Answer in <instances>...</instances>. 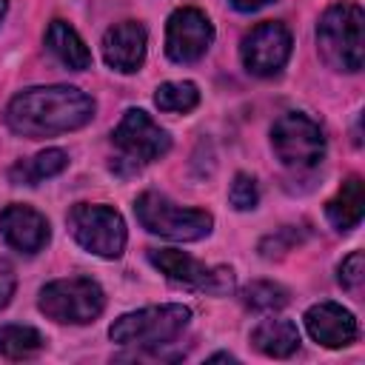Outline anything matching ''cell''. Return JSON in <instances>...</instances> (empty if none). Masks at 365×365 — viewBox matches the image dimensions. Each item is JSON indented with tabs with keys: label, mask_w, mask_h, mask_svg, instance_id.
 <instances>
[{
	"label": "cell",
	"mask_w": 365,
	"mask_h": 365,
	"mask_svg": "<svg viewBox=\"0 0 365 365\" xmlns=\"http://www.w3.org/2000/svg\"><path fill=\"white\" fill-rule=\"evenodd\" d=\"M43 334L31 325H0V359H29L43 348Z\"/></svg>",
	"instance_id": "d6986e66"
},
{
	"label": "cell",
	"mask_w": 365,
	"mask_h": 365,
	"mask_svg": "<svg viewBox=\"0 0 365 365\" xmlns=\"http://www.w3.org/2000/svg\"><path fill=\"white\" fill-rule=\"evenodd\" d=\"M268 3H274V0H231V6H234L237 11H259V9H265Z\"/></svg>",
	"instance_id": "484cf974"
},
{
	"label": "cell",
	"mask_w": 365,
	"mask_h": 365,
	"mask_svg": "<svg viewBox=\"0 0 365 365\" xmlns=\"http://www.w3.org/2000/svg\"><path fill=\"white\" fill-rule=\"evenodd\" d=\"M6 11H9V0H0V23H3V17H6Z\"/></svg>",
	"instance_id": "83f0119b"
},
{
	"label": "cell",
	"mask_w": 365,
	"mask_h": 365,
	"mask_svg": "<svg viewBox=\"0 0 365 365\" xmlns=\"http://www.w3.org/2000/svg\"><path fill=\"white\" fill-rule=\"evenodd\" d=\"M220 359H228V362H234V356H231V354H214V356H208V362H220Z\"/></svg>",
	"instance_id": "4316f807"
},
{
	"label": "cell",
	"mask_w": 365,
	"mask_h": 365,
	"mask_svg": "<svg viewBox=\"0 0 365 365\" xmlns=\"http://www.w3.org/2000/svg\"><path fill=\"white\" fill-rule=\"evenodd\" d=\"M240 299L245 308L268 314V311H279L288 305V291L271 279H254L240 291Z\"/></svg>",
	"instance_id": "44dd1931"
},
{
	"label": "cell",
	"mask_w": 365,
	"mask_h": 365,
	"mask_svg": "<svg viewBox=\"0 0 365 365\" xmlns=\"http://www.w3.org/2000/svg\"><path fill=\"white\" fill-rule=\"evenodd\" d=\"M145 48H148V34L137 20L114 23L103 34V60L108 68L120 74L140 71V66L145 63Z\"/></svg>",
	"instance_id": "7c38bea8"
},
{
	"label": "cell",
	"mask_w": 365,
	"mask_h": 365,
	"mask_svg": "<svg viewBox=\"0 0 365 365\" xmlns=\"http://www.w3.org/2000/svg\"><path fill=\"white\" fill-rule=\"evenodd\" d=\"M251 342L259 354L285 359L299 348V328L291 319H262L251 331Z\"/></svg>",
	"instance_id": "e0dca14e"
},
{
	"label": "cell",
	"mask_w": 365,
	"mask_h": 365,
	"mask_svg": "<svg viewBox=\"0 0 365 365\" xmlns=\"http://www.w3.org/2000/svg\"><path fill=\"white\" fill-rule=\"evenodd\" d=\"M291 46H294L291 31L277 20H265L242 37L240 60L254 77H274L285 68L291 57Z\"/></svg>",
	"instance_id": "30bf717a"
},
{
	"label": "cell",
	"mask_w": 365,
	"mask_h": 365,
	"mask_svg": "<svg viewBox=\"0 0 365 365\" xmlns=\"http://www.w3.org/2000/svg\"><path fill=\"white\" fill-rule=\"evenodd\" d=\"M14 288H17V274L11 268V262L0 259V308L9 305V299L14 297Z\"/></svg>",
	"instance_id": "d4e9b609"
},
{
	"label": "cell",
	"mask_w": 365,
	"mask_h": 365,
	"mask_svg": "<svg viewBox=\"0 0 365 365\" xmlns=\"http://www.w3.org/2000/svg\"><path fill=\"white\" fill-rule=\"evenodd\" d=\"M336 271H339L336 279H339V285L345 291H351V294H359L362 291V279H365V257H362V251H351L339 262Z\"/></svg>",
	"instance_id": "603a6c76"
},
{
	"label": "cell",
	"mask_w": 365,
	"mask_h": 365,
	"mask_svg": "<svg viewBox=\"0 0 365 365\" xmlns=\"http://www.w3.org/2000/svg\"><path fill=\"white\" fill-rule=\"evenodd\" d=\"M66 165H68V154L63 148H46V151L34 154L31 160H20L17 165H11L9 180L17 185H37L40 180L57 177Z\"/></svg>",
	"instance_id": "ac0fdd59"
},
{
	"label": "cell",
	"mask_w": 365,
	"mask_h": 365,
	"mask_svg": "<svg viewBox=\"0 0 365 365\" xmlns=\"http://www.w3.org/2000/svg\"><path fill=\"white\" fill-rule=\"evenodd\" d=\"M365 14L354 0H339L328 6L317 23V46L322 60L336 71H359L365 60V37H362Z\"/></svg>",
	"instance_id": "7a4b0ae2"
},
{
	"label": "cell",
	"mask_w": 365,
	"mask_h": 365,
	"mask_svg": "<svg viewBox=\"0 0 365 365\" xmlns=\"http://www.w3.org/2000/svg\"><path fill=\"white\" fill-rule=\"evenodd\" d=\"M191 322V308L180 302L168 305H148L131 314H123L111 322L108 336L117 345H137V348H163L171 345Z\"/></svg>",
	"instance_id": "3957f363"
},
{
	"label": "cell",
	"mask_w": 365,
	"mask_h": 365,
	"mask_svg": "<svg viewBox=\"0 0 365 365\" xmlns=\"http://www.w3.org/2000/svg\"><path fill=\"white\" fill-rule=\"evenodd\" d=\"M271 148L285 168L308 171L317 168L325 157V134L302 111H285L271 125Z\"/></svg>",
	"instance_id": "52a82bcc"
},
{
	"label": "cell",
	"mask_w": 365,
	"mask_h": 365,
	"mask_svg": "<svg viewBox=\"0 0 365 365\" xmlns=\"http://www.w3.org/2000/svg\"><path fill=\"white\" fill-rule=\"evenodd\" d=\"M228 200L237 211H251L257 208L259 202V188H257V180L251 174H237L231 188H228Z\"/></svg>",
	"instance_id": "7402d4cb"
},
{
	"label": "cell",
	"mask_w": 365,
	"mask_h": 365,
	"mask_svg": "<svg viewBox=\"0 0 365 365\" xmlns=\"http://www.w3.org/2000/svg\"><path fill=\"white\" fill-rule=\"evenodd\" d=\"M68 234L74 242L103 259H117L125 248V220L120 211L111 205H91V202H77L71 205L68 217Z\"/></svg>",
	"instance_id": "8992f818"
},
{
	"label": "cell",
	"mask_w": 365,
	"mask_h": 365,
	"mask_svg": "<svg viewBox=\"0 0 365 365\" xmlns=\"http://www.w3.org/2000/svg\"><path fill=\"white\" fill-rule=\"evenodd\" d=\"M148 262L165 274L171 282L185 285V288H197V291H208V294H225L234 288V271L225 265H202L200 259H194L185 251L177 248H151L148 251Z\"/></svg>",
	"instance_id": "ba28073f"
},
{
	"label": "cell",
	"mask_w": 365,
	"mask_h": 365,
	"mask_svg": "<svg viewBox=\"0 0 365 365\" xmlns=\"http://www.w3.org/2000/svg\"><path fill=\"white\" fill-rule=\"evenodd\" d=\"M154 106L160 111H171V114H185L191 108L200 106V88L191 80H168L163 86H157L154 91Z\"/></svg>",
	"instance_id": "ffe728a7"
},
{
	"label": "cell",
	"mask_w": 365,
	"mask_h": 365,
	"mask_svg": "<svg viewBox=\"0 0 365 365\" xmlns=\"http://www.w3.org/2000/svg\"><path fill=\"white\" fill-rule=\"evenodd\" d=\"M6 125L29 140L83 128L94 117V100L77 86H31L6 106Z\"/></svg>",
	"instance_id": "6da1fadb"
},
{
	"label": "cell",
	"mask_w": 365,
	"mask_h": 365,
	"mask_svg": "<svg viewBox=\"0 0 365 365\" xmlns=\"http://www.w3.org/2000/svg\"><path fill=\"white\" fill-rule=\"evenodd\" d=\"M362 214H365V182L359 174H351L342 180L339 191L325 202V217L339 234H345L362 222Z\"/></svg>",
	"instance_id": "9a60e30c"
},
{
	"label": "cell",
	"mask_w": 365,
	"mask_h": 365,
	"mask_svg": "<svg viewBox=\"0 0 365 365\" xmlns=\"http://www.w3.org/2000/svg\"><path fill=\"white\" fill-rule=\"evenodd\" d=\"M294 242H299V237H297V231L288 225V228H282V231L271 234L268 240H262V242H259V251H262V257H265L271 248H277V257H279V254L291 251V248H294Z\"/></svg>",
	"instance_id": "cb8c5ba5"
},
{
	"label": "cell",
	"mask_w": 365,
	"mask_h": 365,
	"mask_svg": "<svg viewBox=\"0 0 365 365\" xmlns=\"http://www.w3.org/2000/svg\"><path fill=\"white\" fill-rule=\"evenodd\" d=\"M111 143L120 148V160H128L134 168L143 163H154L171 148V137L165 128H160L143 108H128L117 128L111 131Z\"/></svg>",
	"instance_id": "9c48e42d"
},
{
	"label": "cell",
	"mask_w": 365,
	"mask_h": 365,
	"mask_svg": "<svg viewBox=\"0 0 365 365\" xmlns=\"http://www.w3.org/2000/svg\"><path fill=\"white\" fill-rule=\"evenodd\" d=\"M305 328L311 334L314 342L325 345V348H345L351 342H356L359 336V325L356 317L342 308L339 302H317L305 311Z\"/></svg>",
	"instance_id": "5bb4252c"
},
{
	"label": "cell",
	"mask_w": 365,
	"mask_h": 365,
	"mask_svg": "<svg viewBox=\"0 0 365 365\" xmlns=\"http://www.w3.org/2000/svg\"><path fill=\"white\" fill-rule=\"evenodd\" d=\"M46 46L48 51L68 68L74 71H86L91 68V51L83 43V37L77 34L74 26H68L66 20H51L46 29Z\"/></svg>",
	"instance_id": "2e32d148"
},
{
	"label": "cell",
	"mask_w": 365,
	"mask_h": 365,
	"mask_svg": "<svg viewBox=\"0 0 365 365\" xmlns=\"http://www.w3.org/2000/svg\"><path fill=\"white\" fill-rule=\"evenodd\" d=\"M0 234L3 240L20 251V254H37L46 248L51 231H48V220L23 202H11L0 211Z\"/></svg>",
	"instance_id": "4fadbf2b"
},
{
	"label": "cell",
	"mask_w": 365,
	"mask_h": 365,
	"mask_svg": "<svg viewBox=\"0 0 365 365\" xmlns=\"http://www.w3.org/2000/svg\"><path fill=\"white\" fill-rule=\"evenodd\" d=\"M214 43V23L205 11L182 6L165 23V54L174 63H197Z\"/></svg>",
	"instance_id": "8fae6325"
},
{
	"label": "cell",
	"mask_w": 365,
	"mask_h": 365,
	"mask_svg": "<svg viewBox=\"0 0 365 365\" xmlns=\"http://www.w3.org/2000/svg\"><path fill=\"white\" fill-rule=\"evenodd\" d=\"M37 305L54 322L88 325L103 314L106 294H103L100 282H94L88 277H71V279H54V282L43 285Z\"/></svg>",
	"instance_id": "5b68a950"
},
{
	"label": "cell",
	"mask_w": 365,
	"mask_h": 365,
	"mask_svg": "<svg viewBox=\"0 0 365 365\" xmlns=\"http://www.w3.org/2000/svg\"><path fill=\"white\" fill-rule=\"evenodd\" d=\"M134 214L145 231L165 240H177V242H197L208 237L214 228V217L208 211L182 208L160 191H143L134 200Z\"/></svg>",
	"instance_id": "277c9868"
}]
</instances>
